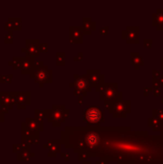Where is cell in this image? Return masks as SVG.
<instances>
[{"instance_id": "cell-4", "label": "cell", "mask_w": 163, "mask_h": 164, "mask_svg": "<svg viewBox=\"0 0 163 164\" xmlns=\"http://www.w3.org/2000/svg\"><path fill=\"white\" fill-rule=\"evenodd\" d=\"M46 118L53 126L60 127L69 116V110L64 105H54L51 109H44Z\"/></svg>"}, {"instance_id": "cell-6", "label": "cell", "mask_w": 163, "mask_h": 164, "mask_svg": "<svg viewBox=\"0 0 163 164\" xmlns=\"http://www.w3.org/2000/svg\"><path fill=\"white\" fill-rule=\"evenodd\" d=\"M108 112L112 114L114 118H125L127 115L130 113V100L124 101V100H118V101L105 103Z\"/></svg>"}, {"instance_id": "cell-38", "label": "cell", "mask_w": 163, "mask_h": 164, "mask_svg": "<svg viewBox=\"0 0 163 164\" xmlns=\"http://www.w3.org/2000/svg\"><path fill=\"white\" fill-rule=\"evenodd\" d=\"M61 157H64L65 161H68V160H69L70 155H69V154H67V153H62V154H61Z\"/></svg>"}, {"instance_id": "cell-18", "label": "cell", "mask_w": 163, "mask_h": 164, "mask_svg": "<svg viewBox=\"0 0 163 164\" xmlns=\"http://www.w3.org/2000/svg\"><path fill=\"white\" fill-rule=\"evenodd\" d=\"M4 29L6 31L20 30L21 29V19L20 18H9V20L5 23Z\"/></svg>"}, {"instance_id": "cell-26", "label": "cell", "mask_w": 163, "mask_h": 164, "mask_svg": "<svg viewBox=\"0 0 163 164\" xmlns=\"http://www.w3.org/2000/svg\"><path fill=\"white\" fill-rule=\"evenodd\" d=\"M152 116H154V117H155L156 119H158L161 123H163V109H152Z\"/></svg>"}, {"instance_id": "cell-29", "label": "cell", "mask_w": 163, "mask_h": 164, "mask_svg": "<svg viewBox=\"0 0 163 164\" xmlns=\"http://www.w3.org/2000/svg\"><path fill=\"white\" fill-rule=\"evenodd\" d=\"M13 79V74H9V75H4L0 77V82L1 83H11Z\"/></svg>"}, {"instance_id": "cell-3", "label": "cell", "mask_w": 163, "mask_h": 164, "mask_svg": "<svg viewBox=\"0 0 163 164\" xmlns=\"http://www.w3.org/2000/svg\"><path fill=\"white\" fill-rule=\"evenodd\" d=\"M96 91L100 92V99L105 103L122 100V92L118 91L117 83H104L101 87L96 89Z\"/></svg>"}, {"instance_id": "cell-42", "label": "cell", "mask_w": 163, "mask_h": 164, "mask_svg": "<svg viewBox=\"0 0 163 164\" xmlns=\"http://www.w3.org/2000/svg\"><path fill=\"white\" fill-rule=\"evenodd\" d=\"M78 99H79V104L82 105V104H83V97H82V95H79V96H78Z\"/></svg>"}, {"instance_id": "cell-8", "label": "cell", "mask_w": 163, "mask_h": 164, "mask_svg": "<svg viewBox=\"0 0 163 164\" xmlns=\"http://www.w3.org/2000/svg\"><path fill=\"white\" fill-rule=\"evenodd\" d=\"M139 26H128L125 30L122 31V38L127 41V43L138 44L140 42L139 39Z\"/></svg>"}, {"instance_id": "cell-25", "label": "cell", "mask_w": 163, "mask_h": 164, "mask_svg": "<svg viewBox=\"0 0 163 164\" xmlns=\"http://www.w3.org/2000/svg\"><path fill=\"white\" fill-rule=\"evenodd\" d=\"M23 62H24V58H14L13 61H11V62H9V65H13V68L14 69H21L22 67V65H23Z\"/></svg>"}, {"instance_id": "cell-19", "label": "cell", "mask_w": 163, "mask_h": 164, "mask_svg": "<svg viewBox=\"0 0 163 164\" xmlns=\"http://www.w3.org/2000/svg\"><path fill=\"white\" fill-rule=\"evenodd\" d=\"M83 26H81L83 34L90 35L92 33V31L95 30V22L92 21L91 18H83Z\"/></svg>"}, {"instance_id": "cell-43", "label": "cell", "mask_w": 163, "mask_h": 164, "mask_svg": "<svg viewBox=\"0 0 163 164\" xmlns=\"http://www.w3.org/2000/svg\"><path fill=\"white\" fill-rule=\"evenodd\" d=\"M160 69L163 70V57L160 58Z\"/></svg>"}, {"instance_id": "cell-32", "label": "cell", "mask_w": 163, "mask_h": 164, "mask_svg": "<svg viewBox=\"0 0 163 164\" xmlns=\"http://www.w3.org/2000/svg\"><path fill=\"white\" fill-rule=\"evenodd\" d=\"M152 87H143V95L144 96H148L149 95V93L150 92H152Z\"/></svg>"}, {"instance_id": "cell-2", "label": "cell", "mask_w": 163, "mask_h": 164, "mask_svg": "<svg viewBox=\"0 0 163 164\" xmlns=\"http://www.w3.org/2000/svg\"><path fill=\"white\" fill-rule=\"evenodd\" d=\"M30 75L31 78L34 79L35 82L40 87H43L45 84L52 82V71L43 65L42 61H35V66Z\"/></svg>"}, {"instance_id": "cell-27", "label": "cell", "mask_w": 163, "mask_h": 164, "mask_svg": "<svg viewBox=\"0 0 163 164\" xmlns=\"http://www.w3.org/2000/svg\"><path fill=\"white\" fill-rule=\"evenodd\" d=\"M64 57H65V54L64 52L61 53H57V65H64L65 62H64Z\"/></svg>"}, {"instance_id": "cell-45", "label": "cell", "mask_w": 163, "mask_h": 164, "mask_svg": "<svg viewBox=\"0 0 163 164\" xmlns=\"http://www.w3.org/2000/svg\"><path fill=\"white\" fill-rule=\"evenodd\" d=\"M161 103L163 104V97H162V99H161Z\"/></svg>"}, {"instance_id": "cell-33", "label": "cell", "mask_w": 163, "mask_h": 164, "mask_svg": "<svg viewBox=\"0 0 163 164\" xmlns=\"http://www.w3.org/2000/svg\"><path fill=\"white\" fill-rule=\"evenodd\" d=\"M159 76H160V71L159 70H152V79H159Z\"/></svg>"}, {"instance_id": "cell-30", "label": "cell", "mask_w": 163, "mask_h": 164, "mask_svg": "<svg viewBox=\"0 0 163 164\" xmlns=\"http://www.w3.org/2000/svg\"><path fill=\"white\" fill-rule=\"evenodd\" d=\"M5 43H13V32L10 31L9 34H7L5 36Z\"/></svg>"}, {"instance_id": "cell-1", "label": "cell", "mask_w": 163, "mask_h": 164, "mask_svg": "<svg viewBox=\"0 0 163 164\" xmlns=\"http://www.w3.org/2000/svg\"><path fill=\"white\" fill-rule=\"evenodd\" d=\"M61 142L75 153L117 164H163V137L130 127H66Z\"/></svg>"}, {"instance_id": "cell-44", "label": "cell", "mask_w": 163, "mask_h": 164, "mask_svg": "<svg viewBox=\"0 0 163 164\" xmlns=\"http://www.w3.org/2000/svg\"><path fill=\"white\" fill-rule=\"evenodd\" d=\"M159 131H160V135L163 137V127H162V128H160V130H159Z\"/></svg>"}, {"instance_id": "cell-39", "label": "cell", "mask_w": 163, "mask_h": 164, "mask_svg": "<svg viewBox=\"0 0 163 164\" xmlns=\"http://www.w3.org/2000/svg\"><path fill=\"white\" fill-rule=\"evenodd\" d=\"M4 112H2V109H0V123L1 122H3L4 121Z\"/></svg>"}, {"instance_id": "cell-36", "label": "cell", "mask_w": 163, "mask_h": 164, "mask_svg": "<svg viewBox=\"0 0 163 164\" xmlns=\"http://www.w3.org/2000/svg\"><path fill=\"white\" fill-rule=\"evenodd\" d=\"M152 94H154L155 97H158L161 95V88H158V89H154L152 90Z\"/></svg>"}, {"instance_id": "cell-22", "label": "cell", "mask_w": 163, "mask_h": 164, "mask_svg": "<svg viewBox=\"0 0 163 164\" xmlns=\"http://www.w3.org/2000/svg\"><path fill=\"white\" fill-rule=\"evenodd\" d=\"M24 123H25L26 127H27L31 131H33V133H35V134H39V124L36 121L35 118H26Z\"/></svg>"}, {"instance_id": "cell-5", "label": "cell", "mask_w": 163, "mask_h": 164, "mask_svg": "<svg viewBox=\"0 0 163 164\" xmlns=\"http://www.w3.org/2000/svg\"><path fill=\"white\" fill-rule=\"evenodd\" d=\"M83 117L87 127H100L105 120L103 110L98 106H88L83 110Z\"/></svg>"}, {"instance_id": "cell-20", "label": "cell", "mask_w": 163, "mask_h": 164, "mask_svg": "<svg viewBox=\"0 0 163 164\" xmlns=\"http://www.w3.org/2000/svg\"><path fill=\"white\" fill-rule=\"evenodd\" d=\"M130 61L133 65L134 66L135 70H139L141 66L144 65V61L138 52H131L130 53Z\"/></svg>"}, {"instance_id": "cell-40", "label": "cell", "mask_w": 163, "mask_h": 164, "mask_svg": "<svg viewBox=\"0 0 163 164\" xmlns=\"http://www.w3.org/2000/svg\"><path fill=\"white\" fill-rule=\"evenodd\" d=\"M159 82H160V87H163V74H160V76H159Z\"/></svg>"}, {"instance_id": "cell-23", "label": "cell", "mask_w": 163, "mask_h": 164, "mask_svg": "<svg viewBox=\"0 0 163 164\" xmlns=\"http://www.w3.org/2000/svg\"><path fill=\"white\" fill-rule=\"evenodd\" d=\"M46 117L45 114V110H39L36 109L35 110V119L38 122L39 127V131H43V119Z\"/></svg>"}, {"instance_id": "cell-12", "label": "cell", "mask_w": 163, "mask_h": 164, "mask_svg": "<svg viewBox=\"0 0 163 164\" xmlns=\"http://www.w3.org/2000/svg\"><path fill=\"white\" fill-rule=\"evenodd\" d=\"M22 142L24 144L30 146L31 144L39 143V134H35L31 131L25 123H22Z\"/></svg>"}, {"instance_id": "cell-13", "label": "cell", "mask_w": 163, "mask_h": 164, "mask_svg": "<svg viewBox=\"0 0 163 164\" xmlns=\"http://www.w3.org/2000/svg\"><path fill=\"white\" fill-rule=\"evenodd\" d=\"M14 102L17 104V108L22 109H26V106L30 104V92L29 91H20V92H15L14 95Z\"/></svg>"}, {"instance_id": "cell-37", "label": "cell", "mask_w": 163, "mask_h": 164, "mask_svg": "<svg viewBox=\"0 0 163 164\" xmlns=\"http://www.w3.org/2000/svg\"><path fill=\"white\" fill-rule=\"evenodd\" d=\"M108 163H109V161H108V158H106V157H102L101 160L96 162V164H108Z\"/></svg>"}, {"instance_id": "cell-9", "label": "cell", "mask_w": 163, "mask_h": 164, "mask_svg": "<svg viewBox=\"0 0 163 164\" xmlns=\"http://www.w3.org/2000/svg\"><path fill=\"white\" fill-rule=\"evenodd\" d=\"M85 76L87 79L90 87H95V89L101 87L105 83L104 75L100 72V70H87L86 75Z\"/></svg>"}, {"instance_id": "cell-24", "label": "cell", "mask_w": 163, "mask_h": 164, "mask_svg": "<svg viewBox=\"0 0 163 164\" xmlns=\"http://www.w3.org/2000/svg\"><path fill=\"white\" fill-rule=\"evenodd\" d=\"M148 126L151 127L154 131H159L160 128H162L163 123H161L158 119H156L154 116H152V117L148 118Z\"/></svg>"}, {"instance_id": "cell-28", "label": "cell", "mask_w": 163, "mask_h": 164, "mask_svg": "<svg viewBox=\"0 0 163 164\" xmlns=\"http://www.w3.org/2000/svg\"><path fill=\"white\" fill-rule=\"evenodd\" d=\"M28 145H26V144H24V143H22V144H14V148H13V151L14 152V153H17V154H18V153L20 152V151H22L24 148H26Z\"/></svg>"}, {"instance_id": "cell-35", "label": "cell", "mask_w": 163, "mask_h": 164, "mask_svg": "<svg viewBox=\"0 0 163 164\" xmlns=\"http://www.w3.org/2000/svg\"><path fill=\"white\" fill-rule=\"evenodd\" d=\"M108 26H105V27H101L100 28V33H101L102 35H108Z\"/></svg>"}, {"instance_id": "cell-15", "label": "cell", "mask_w": 163, "mask_h": 164, "mask_svg": "<svg viewBox=\"0 0 163 164\" xmlns=\"http://www.w3.org/2000/svg\"><path fill=\"white\" fill-rule=\"evenodd\" d=\"M152 25L156 27L157 31H163V9H156V12L152 14Z\"/></svg>"}, {"instance_id": "cell-17", "label": "cell", "mask_w": 163, "mask_h": 164, "mask_svg": "<svg viewBox=\"0 0 163 164\" xmlns=\"http://www.w3.org/2000/svg\"><path fill=\"white\" fill-rule=\"evenodd\" d=\"M35 66V58L26 56L24 58V62L21 67V72L22 74H29L31 71L33 70V68Z\"/></svg>"}, {"instance_id": "cell-10", "label": "cell", "mask_w": 163, "mask_h": 164, "mask_svg": "<svg viewBox=\"0 0 163 164\" xmlns=\"http://www.w3.org/2000/svg\"><path fill=\"white\" fill-rule=\"evenodd\" d=\"M15 92H0V105L2 106V112L7 113L10 109H13L14 102Z\"/></svg>"}, {"instance_id": "cell-41", "label": "cell", "mask_w": 163, "mask_h": 164, "mask_svg": "<svg viewBox=\"0 0 163 164\" xmlns=\"http://www.w3.org/2000/svg\"><path fill=\"white\" fill-rule=\"evenodd\" d=\"M79 56L80 57H74V60L77 61V60H82V58H83V53H79Z\"/></svg>"}, {"instance_id": "cell-14", "label": "cell", "mask_w": 163, "mask_h": 164, "mask_svg": "<svg viewBox=\"0 0 163 164\" xmlns=\"http://www.w3.org/2000/svg\"><path fill=\"white\" fill-rule=\"evenodd\" d=\"M69 41L71 43H82L83 42V32L80 26H71L69 28Z\"/></svg>"}, {"instance_id": "cell-31", "label": "cell", "mask_w": 163, "mask_h": 164, "mask_svg": "<svg viewBox=\"0 0 163 164\" xmlns=\"http://www.w3.org/2000/svg\"><path fill=\"white\" fill-rule=\"evenodd\" d=\"M152 39H144V46L146 48H152Z\"/></svg>"}, {"instance_id": "cell-21", "label": "cell", "mask_w": 163, "mask_h": 164, "mask_svg": "<svg viewBox=\"0 0 163 164\" xmlns=\"http://www.w3.org/2000/svg\"><path fill=\"white\" fill-rule=\"evenodd\" d=\"M34 156L33 153H31L30 151V146H27L22 151H20L17 154V160L18 161H25L28 162L30 160V158Z\"/></svg>"}, {"instance_id": "cell-11", "label": "cell", "mask_w": 163, "mask_h": 164, "mask_svg": "<svg viewBox=\"0 0 163 164\" xmlns=\"http://www.w3.org/2000/svg\"><path fill=\"white\" fill-rule=\"evenodd\" d=\"M29 57H36L39 55V41L38 39H26V47L21 50Z\"/></svg>"}, {"instance_id": "cell-34", "label": "cell", "mask_w": 163, "mask_h": 164, "mask_svg": "<svg viewBox=\"0 0 163 164\" xmlns=\"http://www.w3.org/2000/svg\"><path fill=\"white\" fill-rule=\"evenodd\" d=\"M39 49L40 52H47L48 51V45L46 43H39Z\"/></svg>"}, {"instance_id": "cell-7", "label": "cell", "mask_w": 163, "mask_h": 164, "mask_svg": "<svg viewBox=\"0 0 163 164\" xmlns=\"http://www.w3.org/2000/svg\"><path fill=\"white\" fill-rule=\"evenodd\" d=\"M70 87H74V95L75 96H79V95H83V96H86L87 93L91 90V87L89 84L87 79L86 76L83 75H74V81L69 84Z\"/></svg>"}, {"instance_id": "cell-16", "label": "cell", "mask_w": 163, "mask_h": 164, "mask_svg": "<svg viewBox=\"0 0 163 164\" xmlns=\"http://www.w3.org/2000/svg\"><path fill=\"white\" fill-rule=\"evenodd\" d=\"M61 141L59 140H49L47 142V144L44 145V148H48L49 149V154L48 156H56V154L58 152H60L61 150Z\"/></svg>"}]
</instances>
